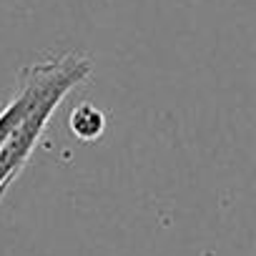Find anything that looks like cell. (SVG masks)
<instances>
[{"mask_svg": "<svg viewBox=\"0 0 256 256\" xmlns=\"http://www.w3.org/2000/svg\"><path fill=\"white\" fill-rule=\"evenodd\" d=\"M28 103H30V86L26 80H20V90L16 93V98L6 108H0V146H3V141L10 136L16 123L20 120V116L26 113Z\"/></svg>", "mask_w": 256, "mask_h": 256, "instance_id": "3957f363", "label": "cell"}, {"mask_svg": "<svg viewBox=\"0 0 256 256\" xmlns=\"http://www.w3.org/2000/svg\"><path fill=\"white\" fill-rule=\"evenodd\" d=\"M88 73L90 60L78 53H66L23 68L20 80L30 86V103L10 131V136L0 146V198L6 196L10 184L28 164L53 110L76 86H80L88 78Z\"/></svg>", "mask_w": 256, "mask_h": 256, "instance_id": "6da1fadb", "label": "cell"}, {"mask_svg": "<svg viewBox=\"0 0 256 256\" xmlns=\"http://www.w3.org/2000/svg\"><path fill=\"white\" fill-rule=\"evenodd\" d=\"M68 128L78 141H86V144L98 141L106 131V113L96 108L93 103H80L70 110Z\"/></svg>", "mask_w": 256, "mask_h": 256, "instance_id": "7a4b0ae2", "label": "cell"}]
</instances>
